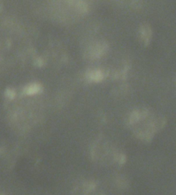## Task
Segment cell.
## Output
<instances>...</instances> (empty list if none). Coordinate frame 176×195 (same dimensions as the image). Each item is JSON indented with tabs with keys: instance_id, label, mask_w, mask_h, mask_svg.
Listing matches in <instances>:
<instances>
[{
	"instance_id": "6da1fadb",
	"label": "cell",
	"mask_w": 176,
	"mask_h": 195,
	"mask_svg": "<svg viewBox=\"0 0 176 195\" xmlns=\"http://www.w3.org/2000/svg\"><path fill=\"white\" fill-rule=\"evenodd\" d=\"M141 35L143 39L144 42H145V45H148L149 43L150 38L151 36V28L149 25H144L142 26L141 29Z\"/></svg>"
},
{
	"instance_id": "7a4b0ae2",
	"label": "cell",
	"mask_w": 176,
	"mask_h": 195,
	"mask_svg": "<svg viewBox=\"0 0 176 195\" xmlns=\"http://www.w3.org/2000/svg\"><path fill=\"white\" fill-rule=\"evenodd\" d=\"M106 47L107 46L105 44H100L94 47L91 51L92 57H94V58H99L102 55L104 54V52H105Z\"/></svg>"
},
{
	"instance_id": "3957f363",
	"label": "cell",
	"mask_w": 176,
	"mask_h": 195,
	"mask_svg": "<svg viewBox=\"0 0 176 195\" xmlns=\"http://www.w3.org/2000/svg\"><path fill=\"white\" fill-rule=\"evenodd\" d=\"M89 75H90L91 80L95 81V82H99L103 78V75L100 71H94L91 72Z\"/></svg>"
},
{
	"instance_id": "277c9868",
	"label": "cell",
	"mask_w": 176,
	"mask_h": 195,
	"mask_svg": "<svg viewBox=\"0 0 176 195\" xmlns=\"http://www.w3.org/2000/svg\"><path fill=\"white\" fill-rule=\"evenodd\" d=\"M117 183L118 186L120 188H126L128 186V182L125 178L122 177H119L117 178Z\"/></svg>"
},
{
	"instance_id": "5b68a950",
	"label": "cell",
	"mask_w": 176,
	"mask_h": 195,
	"mask_svg": "<svg viewBox=\"0 0 176 195\" xmlns=\"http://www.w3.org/2000/svg\"><path fill=\"white\" fill-rule=\"evenodd\" d=\"M40 90V86L38 84H33V85L30 86L28 88H27L26 92L28 94H33L37 93Z\"/></svg>"
},
{
	"instance_id": "8992f818",
	"label": "cell",
	"mask_w": 176,
	"mask_h": 195,
	"mask_svg": "<svg viewBox=\"0 0 176 195\" xmlns=\"http://www.w3.org/2000/svg\"><path fill=\"white\" fill-rule=\"evenodd\" d=\"M95 188H96V184L94 182H87L84 184V188L86 192H92V190H94Z\"/></svg>"
},
{
	"instance_id": "52a82bcc",
	"label": "cell",
	"mask_w": 176,
	"mask_h": 195,
	"mask_svg": "<svg viewBox=\"0 0 176 195\" xmlns=\"http://www.w3.org/2000/svg\"><path fill=\"white\" fill-rule=\"evenodd\" d=\"M116 160L118 161V163H119L120 164H123L125 163V161H126V157L124 155H122V154L118 155L116 156Z\"/></svg>"
}]
</instances>
